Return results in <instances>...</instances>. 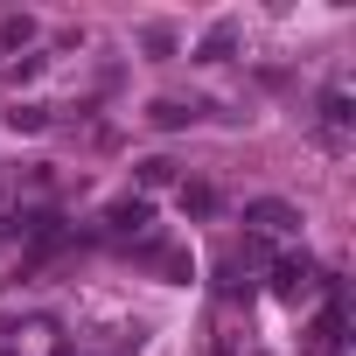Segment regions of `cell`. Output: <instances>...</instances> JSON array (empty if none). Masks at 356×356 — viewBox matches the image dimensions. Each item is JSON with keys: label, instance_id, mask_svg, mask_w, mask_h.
Wrapping results in <instances>:
<instances>
[{"label": "cell", "instance_id": "277c9868", "mask_svg": "<svg viewBox=\"0 0 356 356\" xmlns=\"http://www.w3.org/2000/svg\"><path fill=\"white\" fill-rule=\"evenodd\" d=\"M35 42V22L29 15H0V56H15V49H29Z\"/></svg>", "mask_w": 356, "mask_h": 356}, {"label": "cell", "instance_id": "5b68a950", "mask_svg": "<svg viewBox=\"0 0 356 356\" xmlns=\"http://www.w3.org/2000/svg\"><path fill=\"white\" fill-rule=\"evenodd\" d=\"M314 349H321V356H335V349H342V300L314 321Z\"/></svg>", "mask_w": 356, "mask_h": 356}, {"label": "cell", "instance_id": "3957f363", "mask_svg": "<svg viewBox=\"0 0 356 356\" xmlns=\"http://www.w3.org/2000/svg\"><path fill=\"white\" fill-rule=\"evenodd\" d=\"M140 224H147V203H140V196H126V203L105 210V231H112V238H126V231H140Z\"/></svg>", "mask_w": 356, "mask_h": 356}, {"label": "cell", "instance_id": "7a4b0ae2", "mask_svg": "<svg viewBox=\"0 0 356 356\" xmlns=\"http://www.w3.org/2000/svg\"><path fill=\"white\" fill-rule=\"evenodd\" d=\"M273 293H280V300H307V293H314V266H307V259H280Z\"/></svg>", "mask_w": 356, "mask_h": 356}, {"label": "cell", "instance_id": "ba28073f", "mask_svg": "<svg viewBox=\"0 0 356 356\" xmlns=\"http://www.w3.org/2000/svg\"><path fill=\"white\" fill-rule=\"evenodd\" d=\"M321 119H328V126H349V91H342V84L321 98Z\"/></svg>", "mask_w": 356, "mask_h": 356}, {"label": "cell", "instance_id": "30bf717a", "mask_svg": "<svg viewBox=\"0 0 356 356\" xmlns=\"http://www.w3.org/2000/svg\"><path fill=\"white\" fill-rule=\"evenodd\" d=\"M147 49L154 56H175V29H147Z\"/></svg>", "mask_w": 356, "mask_h": 356}, {"label": "cell", "instance_id": "6da1fadb", "mask_svg": "<svg viewBox=\"0 0 356 356\" xmlns=\"http://www.w3.org/2000/svg\"><path fill=\"white\" fill-rule=\"evenodd\" d=\"M245 224H252V238H286V231H300V210L266 196V203H252V210H245Z\"/></svg>", "mask_w": 356, "mask_h": 356}, {"label": "cell", "instance_id": "52a82bcc", "mask_svg": "<svg viewBox=\"0 0 356 356\" xmlns=\"http://www.w3.org/2000/svg\"><path fill=\"white\" fill-rule=\"evenodd\" d=\"M147 119H154V126H189V119H196V105H182V98H161Z\"/></svg>", "mask_w": 356, "mask_h": 356}, {"label": "cell", "instance_id": "9c48e42d", "mask_svg": "<svg viewBox=\"0 0 356 356\" xmlns=\"http://www.w3.org/2000/svg\"><path fill=\"white\" fill-rule=\"evenodd\" d=\"M182 210H189V217H210V210H217V196L196 182V189H182Z\"/></svg>", "mask_w": 356, "mask_h": 356}, {"label": "cell", "instance_id": "8992f818", "mask_svg": "<svg viewBox=\"0 0 356 356\" xmlns=\"http://www.w3.org/2000/svg\"><path fill=\"white\" fill-rule=\"evenodd\" d=\"M231 42H238V22H217V29L203 35V49H196V56H203V63H217V56H224Z\"/></svg>", "mask_w": 356, "mask_h": 356}]
</instances>
